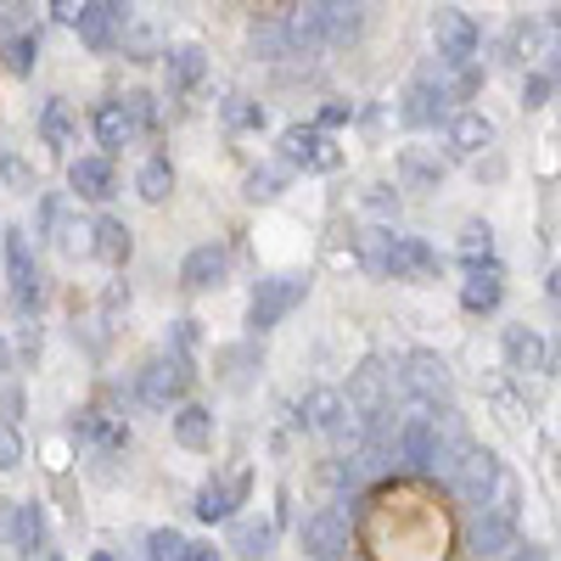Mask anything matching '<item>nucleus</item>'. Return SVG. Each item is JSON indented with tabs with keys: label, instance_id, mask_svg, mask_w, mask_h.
I'll use <instances>...</instances> for the list:
<instances>
[{
	"label": "nucleus",
	"instance_id": "obj_29",
	"mask_svg": "<svg viewBox=\"0 0 561 561\" xmlns=\"http://www.w3.org/2000/svg\"><path fill=\"white\" fill-rule=\"evenodd\" d=\"M90 124H96V140H102V152H118V147H129V140L140 135L124 102H102V107H96V118H90Z\"/></svg>",
	"mask_w": 561,
	"mask_h": 561
},
{
	"label": "nucleus",
	"instance_id": "obj_4",
	"mask_svg": "<svg viewBox=\"0 0 561 561\" xmlns=\"http://www.w3.org/2000/svg\"><path fill=\"white\" fill-rule=\"evenodd\" d=\"M404 393L415 399V404H449L455 399V377H449V359L444 354H433V348H415V354H404Z\"/></svg>",
	"mask_w": 561,
	"mask_h": 561
},
{
	"label": "nucleus",
	"instance_id": "obj_54",
	"mask_svg": "<svg viewBox=\"0 0 561 561\" xmlns=\"http://www.w3.org/2000/svg\"><path fill=\"white\" fill-rule=\"evenodd\" d=\"M365 203H370V214H393V208H399V197H388V185H370Z\"/></svg>",
	"mask_w": 561,
	"mask_h": 561
},
{
	"label": "nucleus",
	"instance_id": "obj_15",
	"mask_svg": "<svg viewBox=\"0 0 561 561\" xmlns=\"http://www.w3.org/2000/svg\"><path fill=\"white\" fill-rule=\"evenodd\" d=\"M163 73H169V96H192L208 73V51L203 45H174V51H163Z\"/></svg>",
	"mask_w": 561,
	"mask_h": 561
},
{
	"label": "nucleus",
	"instance_id": "obj_19",
	"mask_svg": "<svg viewBox=\"0 0 561 561\" xmlns=\"http://www.w3.org/2000/svg\"><path fill=\"white\" fill-rule=\"evenodd\" d=\"M500 298H505V275H500V264H472V275L460 280V304L472 309V314H494Z\"/></svg>",
	"mask_w": 561,
	"mask_h": 561
},
{
	"label": "nucleus",
	"instance_id": "obj_40",
	"mask_svg": "<svg viewBox=\"0 0 561 561\" xmlns=\"http://www.w3.org/2000/svg\"><path fill=\"white\" fill-rule=\"evenodd\" d=\"M124 57H135V62L163 57V51H158V34H152L147 23H129V34H124Z\"/></svg>",
	"mask_w": 561,
	"mask_h": 561
},
{
	"label": "nucleus",
	"instance_id": "obj_22",
	"mask_svg": "<svg viewBox=\"0 0 561 561\" xmlns=\"http://www.w3.org/2000/svg\"><path fill=\"white\" fill-rule=\"evenodd\" d=\"M449 147H455L460 158H478L483 147H494V124H489L483 113H472V107L449 113Z\"/></svg>",
	"mask_w": 561,
	"mask_h": 561
},
{
	"label": "nucleus",
	"instance_id": "obj_41",
	"mask_svg": "<svg viewBox=\"0 0 561 561\" xmlns=\"http://www.w3.org/2000/svg\"><path fill=\"white\" fill-rule=\"evenodd\" d=\"M219 113H225V124H237V129H264V107L248 102V96H230Z\"/></svg>",
	"mask_w": 561,
	"mask_h": 561
},
{
	"label": "nucleus",
	"instance_id": "obj_50",
	"mask_svg": "<svg viewBox=\"0 0 561 561\" xmlns=\"http://www.w3.org/2000/svg\"><path fill=\"white\" fill-rule=\"evenodd\" d=\"M57 219H62V203L57 197H39V237H51Z\"/></svg>",
	"mask_w": 561,
	"mask_h": 561
},
{
	"label": "nucleus",
	"instance_id": "obj_26",
	"mask_svg": "<svg viewBox=\"0 0 561 561\" xmlns=\"http://www.w3.org/2000/svg\"><path fill=\"white\" fill-rule=\"evenodd\" d=\"M73 28H79V39L90 45V51H113V39H118V18H113L107 0H84V12L73 18Z\"/></svg>",
	"mask_w": 561,
	"mask_h": 561
},
{
	"label": "nucleus",
	"instance_id": "obj_5",
	"mask_svg": "<svg viewBox=\"0 0 561 561\" xmlns=\"http://www.w3.org/2000/svg\"><path fill=\"white\" fill-rule=\"evenodd\" d=\"M73 438L107 460V455H124V449H129V421H124L107 399H96V404H84V410L73 415Z\"/></svg>",
	"mask_w": 561,
	"mask_h": 561
},
{
	"label": "nucleus",
	"instance_id": "obj_58",
	"mask_svg": "<svg viewBox=\"0 0 561 561\" xmlns=\"http://www.w3.org/2000/svg\"><path fill=\"white\" fill-rule=\"evenodd\" d=\"M545 370H556V377H561V343H556V348L545 354Z\"/></svg>",
	"mask_w": 561,
	"mask_h": 561
},
{
	"label": "nucleus",
	"instance_id": "obj_36",
	"mask_svg": "<svg viewBox=\"0 0 561 561\" xmlns=\"http://www.w3.org/2000/svg\"><path fill=\"white\" fill-rule=\"evenodd\" d=\"M275 545V528L259 523V517H242L237 528H230V550H242V556H264Z\"/></svg>",
	"mask_w": 561,
	"mask_h": 561
},
{
	"label": "nucleus",
	"instance_id": "obj_8",
	"mask_svg": "<svg viewBox=\"0 0 561 561\" xmlns=\"http://www.w3.org/2000/svg\"><path fill=\"white\" fill-rule=\"evenodd\" d=\"M348 410H359V415H382V410H393V370L382 365V359H359V370L348 377Z\"/></svg>",
	"mask_w": 561,
	"mask_h": 561
},
{
	"label": "nucleus",
	"instance_id": "obj_14",
	"mask_svg": "<svg viewBox=\"0 0 561 561\" xmlns=\"http://www.w3.org/2000/svg\"><path fill=\"white\" fill-rule=\"evenodd\" d=\"M248 489H253V478L242 472V478H230V483H219V478H208L203 489H197V517L203 523H225V517H237V505L248 500Z\"/></svg>",
	"mask_w": 561,
	"mask_h": 561
},
{
	"label": "nucleus",
	"instance_id": "obj_52",
	"mask_svg": "<svg viewBox=\"0 0 561 561\" xmlns=\"http://www.w3.org/2000/svg\"><path fill=\"white\" fill-rule=\"evenodd\" d=\"M45 7H51V18H57V23H68V28H73V18L84 12V0H45Z\"/></svg>",
	"mask_w": 561,
	"mask_h": 561
},
{
	"label": "nucleus",
	"instance_id": "obj_38",
	"mask_svg": "<svg viewBox=\"0 0 561 561\" xmlns=\"http://www.w3.org/2000/svg\"><path fill=\"white\" fill-rule=\"evenodd\" d=\"M51 242H57L68 259H79V253H90V225H84V219H57Z\"/></svg>",
	"mask_w": 561,
	"mask_h": 561
},
{
	"label": "nucleus",
	"instance_id": "obj_11",
	"mask_svg": "<svg viewBox=\"0 0 561 561\" xmlns=\"http://www.w3.org/2000/svg\"><path fill=\"white\" fill-rule=\"evenodd\" d=\"M433 39H438V57H449V62L478 57V45H483L478 23L466 18V12H455V7H438L433 12Z\"/></svg>",
	"mask_w": 561,
	"mask_h": 561
},
{
	"label": "nucleus",
	"instance_id": "obj_1",
	"mask_svg": "<svg viewBox=\"0 0 561 561\" xmlns=\"http://www.w3.org/2000/svg\"><path fill=\"white\" fill-rule=\"evenodd\" d=\"M192 377H197V370H192V354L163 348V354H152L147 365L135 370L129 393H135V404H147V410H169V404H180V399H185Z\"/></svg>",
	"mask_w": 561,
	"mask_h": 561
},
{
	"label": "nucleus",
	"instance_id": "obj_7",
	"mask_svg": "<svg viewBox=\"0 0 561 561\" xmlns=\"http://www.w3.org/2000/svg\"><path fill=\"white\" fill-rule=\"evenodd\" d=\"M280 163L287 169H337V147L320 124H287L280 129Z\"/></svg>",
	"mask_w": 561,
	"mask_h": 561
},
{
	"label": "nucleus",
	"instance_id": "obj_31",
	"mask_svg": "<svg viewBox=\"0 0 561 561\" xmlns=\"http://www.w3.org/2000/svg\"><path fill=\"white\" fill-rule=\"evenodd\" d=\"M135 192H140V203H169V192H174V169H169V158H147L135 169Z\"/></svg>",
	"mask_w": 561,
	"mask_h": 561
},
{
	"label": "nucleus",
	"instance_id": "obj_44",
	"mask_svg": "<svg viewBox=\"0 0 561 561\" xmlns=\"http://www.w3.org/2000/svg\"><path fill=\"white\" fill-rule=\"evenodd\" d=\"M180 550H185V534H174V528H158L147 539V556H158V561H180Z\"/></svg>",
	"mask_w": 561,
	"mask_h": 561
},
{
	"label": "nucleus",
	"instance_id": "obj_10",
	"mask_svg": "<svg viewBox=\"0 0 561 561\" xmlns=\"http://www.w3.org/2000/svg\"><path fill=\"white\" fill-rule=\"evenodd\" d=\"M314 18L325 51H337V45H354L365 34V0H314Z\"/></svg>",
	"mask_w": 561,
	"mask_h": 561
},
{
	"label": "nucleus",
	"instance_id": "obj_55",
	"mask_svg": "<svg viewBox=\"0 0 561 561\" xmlns=\"http://www.w3.org/2000/svg\"><path fill=\"white\" fill-rule=\"evenodd\" d=\"M237 7H248V12H253V18H270V12H275V7H280V0H237Z\"/></svg>",
	"mask_w": 561,
	"mask_h": 561
},
{
	"label": "nucleus",
	"instance_id": "obj_35",
	"mask_svg": "<svg viewBox=\"0 0 561 561\" xmlns=\"http://www.w3.org/2000/svg\"><path fill=\"white\" fill-rule=\"evenodd\" d=\"M280 192H287V169H275V163H264V169H253L242 180V197L248 203H275Z\"/></svg>",
	"mask_w": 561,
	"mask_h": 561
},
{
	"label": "nucleus",
	"instance_id": "obj_46",
	"mask_svg": "<svg viewBox=\"0 0 561 561\" xmlns=\"http://www.w3.org/2000/svg\"><path fill=\"white\" fill-rule=\"evenodd\" d=\"M163 348H174V354H192V348H197V320H174Z\"/></svg>",
	"mask_w": 561,
	"mask_h": 561
},
{
	"label": "nucleus",
	"instance_id": "obj_57",
	"mask_svg": "<svg viewBox=\"0 0 561 561\" xmlns=\"http://www.w3.org/2000/svg\"><path fill=\"white\" fill-rule=\"evenodd\" d=\"M107 7H113V18H118V23H129V18H135V0H107Z\"/></svg>",
	"mask_w": 561,
	"mask_h": 561
},
{
	"label": "nucleus",
	"instance_id": "obj_48",
	"mask_svg": "<svg viewBox=\"0 0 561 561\" xmlns=\"http://www.w3.org/2000/svg\"><path fill=\"white\" fill-rule=\"evenodd\" d=\"M124 309H129V287H124V280H113L107 298H102V314H107V320H118Z\"/></svg>",
	"mask_w": 561,
	"mask_h": 561
},
{
	"label": "nucleus",
	"instance_id": "obj_21",
	"mask_svg": "<svg viewBox=\"0 0 561 561\" xmlns=\"http://www.w3.org/2000/svg\"><path fill=\"white\" fill-rule=\"evenodd\" d=\"M343 410H348V399H343L337 388H309V393H304V404H298V421H304L309 433L332 438V427L343 421Z\"/></svg>",
	"mask_w": 561,
	"mask_h": 561
},
{
	"label": "nucleus",
	"instance_id": "obj_51",
	"mask_svg": "<svg viewBox=\"0 0 561 561\" xmlns=\"http://www.w3.org/2000/svg\"><path fill=\"white\" fill-rule=\"evenodd\" d=\"M0 421H23V388L0 393Z\"/></svg>",
	"mask_w": 561,
	"mask_h": 561
},
{
	"label": "nucleus",
	"instance_id": "obj_49",
	"mask_svg": "<svg viewBox=\"0 0 561 561\" xmlns=\"http://www.w3.org/2000/svg\"><path fill=\"white\" fill-rule=\"evenodd\" d=\"M348 118H354V107H348V102H325V107H320V129H343Z\"/></svg>",
	"mask_w": 561,
	"mask_h": 561
},
{
	"label": "nucleus",
	"instance_id": "obj_60",
	"mask_svg": "<svg viewBox=\"0 0 561 561\" xmlns=\"http://www.w3.org/2000/svg\"><path fill=\"white\" fill-rule=\"evenodd\" d=\"M12 365V348H7V337H0V370H7Z\"/></svg>",
	"mask_w": 561,
	"mask_h": 561
},
{
	"label": "nucleus",
	"instance_id": "obj_27",
	"mask_svg": "<svg viewBox=\"0 0 561 561\" xmlns=\"http://www.w3.org/2000/svg\"><path fill=\"white\" fill-rule=\"evenodd\" d=\"M399 180H404V192H438V185H444V163L427 147H404L399 152Z\"/></svg>",
	"mask_w": 561,
	"mask_h": 561
},
{
	"label": "nucleus",
	"instance_id": "obj_53",
	"mask_svg": "<svg viewBox=\"0 0 561 561\" xmlns=\"http://www.w3.org/2000/svg\"><path fill=\"white\" fill-rule=\"evenodd\" d=\"M219 550L208 545V539H185V550H180V561H214Z\"/></svg>",
	"mask_w": 561,
	"mask_h": 561
},
{
	"label": "nucleus",
	"instance_id": "obj_3",
	"mask_svg": "<svg viewBox=\"0 0 561 561\" xmlns=\"http://www.w3.org/2000/svg\"><path fill=\"white\" fill-rule=\"evenodd\" d=\"M7 280H12V304L18 314H39V298H45V275L34 264V248H28V230H7Z\"/></svg>",
	"mask_w": 561,
	"mask_h": 561
},
{
	"label": "nucleus",
	"instance_id": "obj_6",
	"mask_svg": "<svg viewBox=\"0 0 561 561\" xmlns=\"http://www.w3.org/2000/svg\"><path fill=\"white\" fill-rule=\"evenodd\" d=\"M494 472H500V460H494L489 449H478V444H460V455L449 460V478H444V489H449L460 505H483V494H489Z\"/></svg>",
	"mask_w": 561,
	"mask_h": 561
},
{
	"label": "nucleus",
	"instance_id": "obj_59",
	"mask_svg": "<svg viewBox=\"0 0 561 561\" xmlns=\"http://www.w3.org/2000/svg\"><path fill=\"white\" fill-rule=\"evenodd\" d=\"M550 298H561V264L550 270Z\"/></svg>",
	"mask_w": 561,
	"mask_h": 561
},
{
	"label": "nucleus",
	"instance_id": "obj_45",
	"mask_svg": "<svg viewBox=\"0 0 561 561\" xmlns=\"http://www.w3.org/2000/svg\"><path fill=\"white\" fill-rule=\"evenodd\" d=\"M0 174H7V185H12V192H34V169H28L18 152H7V158H0Z\"/></svg>",
	"mask_w": 561,
	"mask_h": 561
},
{
	"label": "nucleus",
	"instance_id": "obj_17",
	"mask_svg": "<svg viewBox=\"0 0 561 561\" xmlns=\"http://www.w3.org/2000/svg\"><path fill=\"white\" fill-rule=\"evenodd\" d=\"M169 427H174V444H180V449H192V455L214 449V410H208V404H185V399H180Z\"/></svg>",
	"mask_w": 561,
	"mask_h": 561
},
{
	"label": "nucleus",
	"instance_id": "obj_23",
	"mask_svg": "<svg viewBox=\"0 0 561 561\" xmlns=\"http://www.w3.org/2000/svg\"><path fill=\"white\" fill-rule=\"evenodd\" d=\"M90 253H96L102 264H113V270H124L129 253H135L129 225H124V219H96V225H90Z\"/></svg>",
	"mask_w": 561,
	"mask_h": 561
},
{
	"label": "nucleus",
	"instance_id": "obj_43",
	"mask_svg": "<svg viewBox=\"0 0 561 561\" xmlns=\"http://www.w3.org/2000/svg\"><path fill=\"white\" fill-rule=\"evenodd\" d=\"M23 466V433L18 421H0V472H18Z\"/></svg>",
	"mask_w": 561,
	"mask_h": 561
},
{
	"label": "nucleus",
	"instance_id": "obj_2",
	"mask_svg": "<svg viewBox=\"0 0 561 561\" xmlns=\"http://www.w3.org/2000/svg\"><path fill=\"white\" fill-rule=\"evenodd\" d=\"M309 298V275L304 270H287V275H264L259 287H253V298H248V325L264 337V332H275L280 320H287L298 304Z\"/></svg>",
	"mask_w": 561,
	"mask_h": 561
},
{
	"label": "nucleus",
	"instance_id": "obj_16",
	"mask_svg": "<svg viewBox=\"0 0 561 561\" xmlns=\"http://www.w3.org/2000/svg\"><path fill=\"white\" fill-rule=\"evenodd\" d=\"M12 545L23 556H51V523H45V505L39 500H23L12 511Z\"/></svg>",
	"mask_w": 561,
	"mask_h": 561
},
{
	"label": "nucleus",
	"instance_id": "obj_24",
	"mask_svg": "<svg viewBox=\"0 0 561 561\" xmlns=\"http://www.w3.org/2000/svg\"><path fill=\"white\" fill-rule=\"evenodd\" d=\"M545 354H550V343L534 332V325H505V365L511 370H545Z\"/></svg>",
	"mask_w": 561,
	"mask_h": 561
},
{
	"label": "nucleus",
	"instance_id": "obj_12",
	"mask_svg": "<svg viewBox=\"0 0 561 561\" xmlns=\"http://www.w3.org/2000/svg\"><path fill=\"white\" fill-rule=\"evenodd\" d=\"M298 539H304V556H320V561H337V556L354 550V534H348V523L337 517V511H314V517L298 528Z\"/></svg>",
	"mask_w": 561,
	"mask_h": 561
},
{
	"label": "nucleus",
	"instance_id": "obj_20",
	"mask_svg": "<svg viewBox=\"0 0 561 561\" xmlns=\"http://www.w3.org/2000/svg\"><path fill=\"white\" fill-rule=\"evenodd\" d=\"M444 107H449V96L438 90V79H415V84L404 90L399 118H404L410 129H427V124H438V118H444Z\"/></svg>",
	"mask_w": 561,
	"mask_h": 561
},
{
	"label": "nucleus",
	"instance_id": "obj_33",
	"mask_svg": "<svg viewBox=\"0 0 561 561\" xmlns=\"http://www.w3.org/2000/svg\"><path fill=\"white\" fill-rule=\"evenodd\" d=\"M550 51H556V39H550L545 23H517V28H511V57H517V62H539Z\"/></svg>",
	"mask_w": 561,
	"mask_h": 561
},
{
	"label": "nucleus",
	"instance_id": "obj_56",
	"mask_svg": "<svg viewBox=\"0 0 561 561\" xmlns=\"http://www.w3.org/2000/svg\"><path fill=\"white\" fill-rule=\"evenodd\" d=\"M12 511H18L12 500H0V539H12Z\"/></svg>",
	"mask_w": 561,
	"mask_h": 561
},
{
	"label": "nucleus",
	"instance_id": "obj_25",
	"mask_svg": "<svg viewBox=\"0 0 561 561\" xmlns=\"http://www.w3.org/2000/svg\"><path fill=\"white\" fill-rule=\"evenodd\" d=\"M511 545H517V523L494 517V511H483L472 523V534H466V550L472 556H511Z\"/></svg>",
	"mask_w": 561,
	"mask_h": 561
},
{
	"label": "nucleus",
	"instance_id": "obj_13",
	"mask_svg": "<svg viewBox=\"0 0 561 561\" xmlns=\"http://www.w3.org/2000/svg\"><path fill=\"white\" fill-rule=\"evenodd\" d=\"M225 275H230V253H225L219 242H203V248L185 253L180 287H185V293H208V287H225Z\"/></svg>",
	"mask_w": 561,
	"mask_h": 561
},
{
	"label": "nucleus",
	"instance_id": "obj_42",
	"mask_svg": "<svg viewBox=\"0 0 561 561\" xmlns=\"http://www.w3.org/2000/svg\"><path fill=\"white\" fill-rule=\"evenodd\" d=\"M124 107H129L135 129H158V96H152V90H129Z\"/></svg>",
	"mask_w": 561,
	"mask_h": 561
},
{
	"label": "nucleus",
	"instance_id": "obj_39",
	"mask_svg": "<svg viewBox=\"0 0 561 561\" xmlns=\"http://www.w3.org/2000/svg\"><path fill=\"white\" fill-rule=\"evenodd\" d=\"M388 230H365V237H359V259H365V270L370 275H388Z\"/></svg>",
	"mask_w": 561,
	"mask_h": 561
},
{
	"label": "nucleus",
	"instance_id": "obj_18",
	"mask_svg": "<svg viewBox=\"0 0 561 561\" xmlns=\"http://www.w3.org/2000/svg\"><path fill=\"white\" fill-rule=\"evenodd\" d=\"M68 185H73L84 203H107V197H113V158H107V152L73 158V163H68Z\"/></svg>",
	"mask_w": 561,
	"mask_h": 561
},
{
	"label": "nucleus",
	"instance_id": "obj_34",
	"mask_svg": "<svg viewBox=\"0 0 561 561\" xmlns=\"http://www.w3.org/2000/svg\"><path fill=\"white\" fill-rule=\"evenodd\" d=\"M253 57H264V62H280V57H293V39H287V23H270V18H259L253 23Z\"/></svg>",
	"mask_w": 561,
	"mask_h": 561
},
{
	"label": "nucleus",
	"instance_id": "obj_37",
	"mask_svg": "<svg viewBox=\"0 0 561 561\" xmlns=\"http://www.w3.org/2000/svg\"><path fill=\"white\" fill-rule=\"evenodd\" d=\"M460 259L466 264H494V230L483 219H472V225L460 230Z\"/></svg>",
	"mask_w": 561,
	"mask_h": 561
},
{
	"label": "nucleus",
	"instance_id": "obj_9",
	"mask_svg": "<svg viewBox=\"0 0 561 561\" xmlns=\"http://www.w3.org/2000/svg\"><path fill=\"white\" fill-rule=\"evenodd\" d=\"M388 275L393 280H444V259L421 237H393L388 242Z\"/></svg>",
	"mask_w": 561,
	"mask_h": 561
},
{
	"label": "nucleus",
	"instance_id": "obj_30",
	"mask_svg": "<svg viewBox=\"0 0 561 561\" xmlns=\"http://www.w3.org/2000/svg\"><path fill=\"white\" fill-rule=\"evenodd\" d=\"M73 135H79V124H73V107H68L62 96H51V102L39 107V140H45L51 152H68V147H73Z\"/></svg>",
	"mask_w": 561,
	"mask_h": 561
},
{
	"label": "nucleus",
	"instance_id": "obj_32",
	"mask_svg": "<svg viewBox=\"0 0 561 561\" xmlns=\"http://www.w3.org/2000/svg\"><path fill=\"white\" fill-rule=\"evenodd\" d=\"M483 511H494V517H505V523H517V511H523V483H517V472H494V483H489V494H483Z\"/></svg>",
	"mask_w": 561,
	"mask_h": 561
},
{
	"label": "nucleus",
	"instance_id": "obj_47",
	"mask_svg": "<svg viewBox=\"0 0 561 561\" xmlns=\"http://www.w3.org/2000/svg\"><path fill=\"white\" fill-rule=\"evenodd\" d=\"M550 102V79L545 73H528L523 79V107H545Z\"/></svg>",
	"mask_w": 561,
	"mask_h": 561
},
{
	"label": "nucleus",
	"instance_id": "obj_28",
	"mask_svg": "<svg viewBox=\"0 0 561 561\" xmlns=\"http://www.w3.org/2000/svg\"><path fill=\"white\" fill-rule=\"evenodd\" d=\"M0 57H7V68L18 79H28L34 62H39V28H7L0 23Z\"/></svg>",
	"mask_w": 561,
	"mask_h": 561
}]
</instances>
